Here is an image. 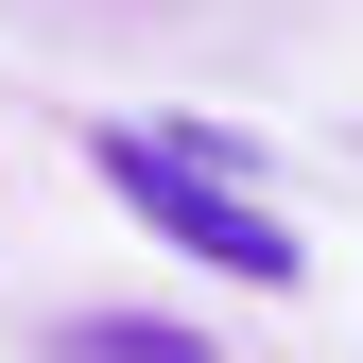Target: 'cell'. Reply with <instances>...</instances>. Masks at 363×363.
<instances>
[{"label":"cell","instance_id":"cell-1","mask_svg":"<svg viewBox=\"0 0 363 363\" xmlns=\"http://www.w3.org/2000/svg\"><path fill=\"white\" fill-rule=\"evenodd\" d=\"M104 191L139 208V225H173L191 259H225V277H294V225L259 208L225 156H191V139H104Z\"/></svg>","mask_w":363,"mask_h":363}]
</instances>
